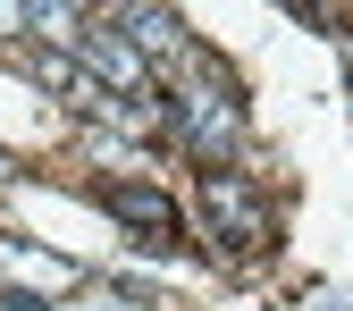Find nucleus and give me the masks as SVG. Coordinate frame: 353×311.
<instances>
[{"label":"nucleus","instance_id":"nucleus-1","mask_svg":"<svg viewBox=\"0 0 353 311\" xmlns=\"http://www.w3.org/2000/svg\"><path fill=\"white\" fill-rule=\"evenodd\" d=\"M76 68L101 76L110 101H126V110H143V93H152V68H143V51H135L118 26H84V34H76Z\"/></svg>","mask_w":353,"mask_h":311},{"label":"nucleus","instance_id":"nucleus-2","mask_svg":"<svg viewBox=\"0 0 353 311\" xmlns=\"http://www.w3.org/2000/svg\"><path fill=\"white\" fill-rule=\"evenodd\" d=\"M168 118H176V135H185L194 152H228L236 143V93H219V84H176V101H168Z\"/></svg>","mask_w":353,"mask_h":311},{"label":"nucleus","instance_id":"nucleus-3","mask_svg":"<svg viewBox=\"0 0 353 311\" xmlns=\"http://www.w3.org/2000/svg\"><path fill=\"white\" fill-rule=\"evenodd\" d=\"M202 219L219 228V244H236V252L270 236V219H261V202H252L244 177H202Z\"/></svg>","mask_w":353,"mask_h":311},{"label":"nucleus","instance_id":"nucleus-4","mask_svg":"<svg viewBox=\"0 0 353 311\" xmlns=\"http://www.w3.org/2000/svg\"><path fill=\"white\" fill-rule=\"evenodd\" d=\"M101 210H110V219H126L135 236H168V228H176V210H168V194H160V185H101Z\"/></svg>","mask_w":353,"mask_h":311},{"label":"nucleus","instance_id":"nucleus-5","mask_svg":"<svg viewBox=\"0 0 353 311\" xmlns=\"http://www.w3.org/2000/svg\"><path fill=\"white\" fill-rule=\"evenodd\" d=\"M0 270H26V244H0ZM42 278H51V286H76L68 261H42Z\"/></svg>","mask_w":353,"mask_h":311},{"label":"nucleus","instance_id":"nucleus-6","mask_svg":"<svg viewBox=\"0 0 353 311\" xmlns=\"http://www.w3.org/2000/svg\"><path fill=\"white\" fill-rule=\"evenodd\" d=\"M0 185H9V152H0Z\"/></svg>","mask_w":353,"mask_h":311}]
</instances>
